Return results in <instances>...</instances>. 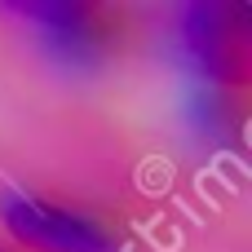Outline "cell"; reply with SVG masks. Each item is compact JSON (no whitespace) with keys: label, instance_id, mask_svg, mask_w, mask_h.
I'll list each match as a JSON object with an SVG mask.
<instances>
[{"label":"cell","instance_id":"cell-3","mask_svg":"<svg viewBox=\"0 0 252 252\" xmlns=\"http://www.w3.org/2000/svg\"><path fill=\"white\" fill-rule=\"evenodd\" d=\"M4 230L31 252H120V239L106 221L40 195H13L4 208Z\"/></svg>","mask_w":252,"mask_h":252},{"label":"cell","instance_id":"cell-1","mask_svg":"<svg viewBox=\"0 0 252 252\" xmlns=\"http://www.w3.org/2000/svg\"><path fill=\"white\" fill-rule=\"evenodd\" d=\"M186 66L213 89H239L252 71V22L244 4H190L177 27Z\"/></svg>","mask_w":252,"mask_h":252},{"label":"cell","instance_id":"cell-2","mask_svg":"<svg viewBox=\"0 0 252 252\" xmlns=\"http://www.w3.org/2000/svg\"><path fill=\"white\" fill-rule=\"evenodd\" d=\"M9 9L35 27L49 58L75 71L111 62L124 44V13L106 4H9Z\"/></svg>","mask_w":252,"mask_h":252},{"label":"cell","instance_id":"cell-4","mask_svg":"<svg viewBox=\"0 0 252 252\" xmlns=\"http://www.w3.org/2000/svg\"><path fill=\"white\" fill-rule=\"evenodd\" d=\"M190 120H195V128H199L208 142H217V146H230V142L244 137V106H239L235 89H213V84H204V89L190 97Z\"/></svg>","mask_w":252,"mask_h":252}]
</instances>
